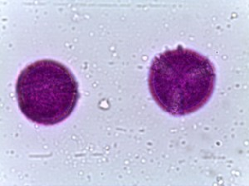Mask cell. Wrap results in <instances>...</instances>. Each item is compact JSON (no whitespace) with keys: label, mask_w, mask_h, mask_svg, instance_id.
<instances>
[{"label":"cell","mask_w":249,"mask_h":186,"mask_svg":"<svg viewBox=\"0 0 249 186\" xmlns=\"http://www.w3.org/2000/svg\"><path fill=\"white\" fill-rule=\"evenodd\" d=\"M16 97L30 121L51 126L68 118L79 99L78 83L61 62L43 59L23 68L18 77Z\"/></svg>","instance_id":"cell-2"},{"label":"cell","mask_w":249,"mask_h":186,"mask_svg":"<svg viewBox=\"0 0 249 186\" xmlns=\"http://www.w3.org/2000/svg\"><path fill=\"white\" fill-rule=\"evenodd\" d=\"M148 83L159 107L172 116H186L204 107L212 96L215 68L204 55L178 46L154 58Z\"/></svg>","instance_id":"cell-1"}]
</instances>
